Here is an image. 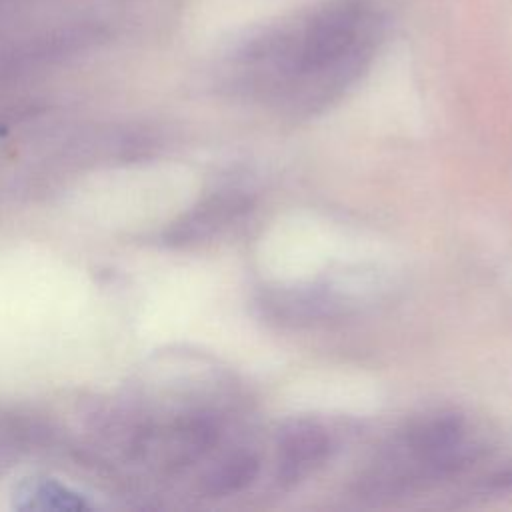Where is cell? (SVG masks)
I'll list each match as a JSON object with an SVG mask.
<instances>
[{"instance_id": "6da1fadb", "label": "cell", "mask_w": 512, "mask_h": 512, "mask_svg": "<svg viewBox=\"0 0 512 512\" xmlns=\"http://www.w3.org/2000/svg\"><path fill=\"white\" fill-rule=\"evenodd\" d=\"M382 20L364 0H330L272 26L242 52L256 84L280 90L298 82L342 84L372 56Z\"/></svg>"}, {"instance_id": "7a4b0ae2", "label": "cell", "mask_w": 512, "mask_h": 512, "mask_svg": "<svg viewBox=\"0 0 512 512\" xmlns=\"http://www.w3.org/2000/svg\"><path fill=\"white\" fill-rule=\"evenodd\" d=\"M330 452V438L322 424L296 418L282 426L278 436V480L294 484L320 466Z\"/></svg>"}, {"instance_id": "3957f363", "label": "cell", "mask_w": 512, "mask_h": 512, "mask_svg": "<svg viewBox=\"0 0 512 512\" xmlns=\"http://www.w3.org/2000/svg\"><path fill=\"white\" fill-rule=\"evenodd\" d=\"M264 306L274 318L298 324L338 314L340 300L334 294L320 288H296L270 294L264 300Z\"/></svg>"}, {"instance_id": "277c9868", "label": "cell", "mask_w": 512, "mask_h": 512, "mask_svg": "<svg viewBox=\"0 0 512 512\" xmlns=\"http://www.w3.org/2000/svg\"><path fill=\"white\" fill-rule=\"evenodd\" d=\"M18 498L24 500L20 508L32 510H78L86 504L78 494L68 490L66 486L52 482V480H34L28 482L20 492Z\"/></svg>"}, {"instance_id": "5b68a950", "label": "cell", "mask_w": 512, "mask_h": 512, "mask_svg": "<svg viewBox=\"0 0 512 512\" xmlns=\"http://www.w3.org/2000/svg\"><path fill=\"white\" fill-rule=\"evenodd\" d=\"M260 472V462L252 454H238L226 460L208 480L212 494H232L254 482Z\"/></svg>"}]
</instances>
